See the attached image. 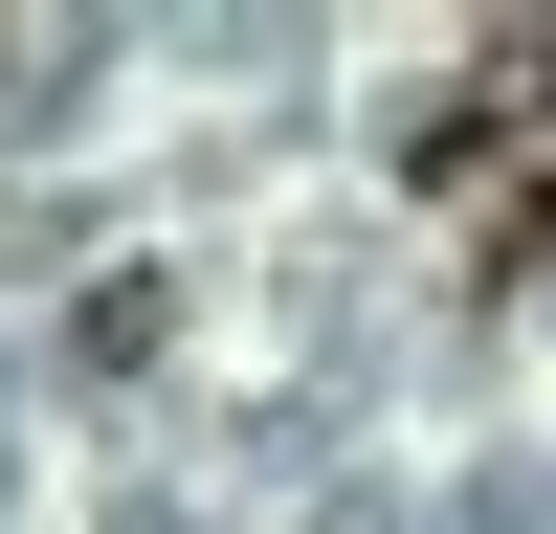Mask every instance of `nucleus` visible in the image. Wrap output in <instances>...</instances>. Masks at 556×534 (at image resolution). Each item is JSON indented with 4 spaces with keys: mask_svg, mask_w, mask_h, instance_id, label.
<instances>
[{
    "mask_svg": "<svg viewBox=\"0 0 556 534\" xmlns=\"http://www.w3.org/2000/svg\"><path fill=\"white\" fill-rule=\"evenodd\" d=\"M490 267H534V290H556V178H534V201H490Z\"/></svg>",
    "mask_w": 556,
    "mask_h": 534,
    "instance_id": "1",
    "label": "nucleus"
}]
</instances>
